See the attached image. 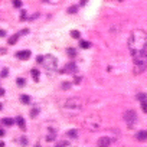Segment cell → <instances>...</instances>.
Listing matches in <instances>:
<instances>
[{"mask_svg":"<svg viewBox=\"0 0 147 147\" xmlns=\"http://www.w3.org/2000/svg\"><path fill=\"white\" fill-rule=\"evenodd\" d=\"M128 49L133 58L134 74L138 75L147 69V33L143 29H134L131 32Z\"/></svg>","mask_w":147,"mask_h":147,"instance_id":"obj_1","label":"cell"},{"mask_svg":"<svg viewBox=\"0 0 147 147\" xmlns=\"http://www.w3.org/2000/svg\"><path fill=\"white\" fill-rule=\"evenodd\" d=\"M82 110V101L78 97H72L63 101L62 104V111L66 114H78Z\"/></svg>","mask_w":147,"mask_h":147,"instance_id":"obj_2","label":"cell"},{"mask_svg":"<svg viewBox=\"0 0 147 147\" xmlns=\"http://www.w3.org/2000/svg\"><path fill=\"white\" fill-rule=\"evenodd\" d=\"M82 125L90 130V131H97L100 127H101V118L95 114H91V115H87L85 120L82 121Z\"/></svg>","mask_w":147,"mask_h":147,"instance_id":"obj_3","label":"cell"},{"mask_svg":"<svg viewBox=\"0 0 147 147\" xmlns=\"http://www.w3.org/2000/svg\"><path fill=\"white\" fill-rule=\"evenodd\" d=\"M42 65L45 66V69L48 71H55L58 68V61L55 56H51V55H46L42 58Z\"/></svg>","mask_w":147,"mask_h":147,"instance_id":"obj_4","label":"cell"},{"mask_svg":"<svg viewBox=\"0 0 147 147\" xmlns=\"http://www.w3.org/2000/svg\"><path fill=\"white\" fill-rule=\"evenodd\" d=\"M123 118H124V121H125L128 125H133V124L136 123V120H137V114H136L134 110H127V111H124Z\"/></svg>","mask_w":147,"mask_h":147,"instance_id":"obj_5","label":"cell"},{"mask_svg":"<svg viewBox=\"0 0 147 147\" xmlns=\"http://www.w3.org/2000/svg\"><path fill=\"white\" fill-rule=\"evenodd\" d=\"M97 146H98V147H110V146H111L110 137H100L98 141H97Z\"/></svg>","mask_w":147,"mask_h":147,"instance_id":"obj_6","label":"cell"},{"mask_svg":"<svg viewBox=\"0 0 147 147\" xmlns=\"http://www.w3.org/2000/svg\"><path fill=\"white\" fill-rule=\"evenodd\" d=\"M19 59H29L30 58V51H20V52H18V55H16Z\"/></svg>","mask_w":147,"mask_h":147,"instance_id":"obj_7","label":"cell"},{"mask_svg":"<svg viewBox=\"0 0 147 147\" xmlns=\"http://www.w3.org/2000/svg\"><path fill=\"white\" fill-rule=\"evenodd\" d=\"M56 147H77L75 146V143H71V141H61V143H58V146Z\"/></svg>","mask_w":147,"mask_h":147,"instance_id":"obj_8","label":"cell"},{"mask_svg":"<svg viewBox=\"0 0 147 147\" xmlns=\"http://www.w3.org/2000/svg\"><path fill=\"white\" fill-rule=\"evenodd\" d=\"M137 140L138 141H144V140H147V131H138L137 133Z\"/></svg>","mask_w":147,"mask_h":147,"instance_id":"obj_9","label":"cell"},{"mask_svg":"<svg viewBox=\"0 0 147 147\" xmlns=\"http://www.w3.org/2000/svg\"><path fill=\"white\" fill-rule=\"evenodd\" d=\"M32 78H33V81H39V72L36 71V69H32Z\"/></svg>","mask_w":147,"mask_h":147,"instance_id":"obj_10","label":"cell"},{"mask_svg":"<svg viewBox=\"0 0 147 147\" xmlns=\"http://www.w3.org/2000/svg\"><path fill=\"white\" fill-rule=\"evenodd\" d=\"M18 39H19V35H13V36L9 39V43H10V45H13V43H16V42H18Z\"/></svg>","mask_w":147,"mask_h":147,"instance_id":"obj_11","label":"cell"},{"mask_svg":"<svg viewBox=\"0 0 147 147\" xmlns=\"http://www.w3.org/2000/svg\"><path fill=\"white\" fill-rule=\"evenodd\" d=\"M68 12H69V13H77V12H78V7H77V6H71V7L68 9Z\"/></svg>","mask_w":147,"mask_h":147,"instance_id":"obj_12","label":"cell"},{"mask_svg":"<svg viewBox=\"0 0 147 147\" xmlns=\"http://www.w3.org/2000/svg\"><path fill=\"white\" fill-rule=\"evenodd\" d=\"M141 107H143L144 113H147V101H146V98H144V100H141Z\"/></svg>","mask_w":147,"mask_h":147,"instance_id":"obj_13","label":"cell"},{"mask_svg":"<svg viewBox=\"0 0 147 147\" xmlns=\"http://www.w3.org/2000/svg\"><path fill=\"white\" fill-rule=\"evenodd\" d=\"M13 6L15 7H20L22 6V0H13Z\"/></svg>","mask_w":147,"mask_h":147,"instance_id":"obj_14","label":"cell"},{"mask_svg":"<svg viewBox=\"0 0 147 147\" xmlns=\"http://www.w3.org/2000/svg\"><path fill=\"white\" fill-rule=\"evenodd\" d=\"M81 46H82V48H90V46H91V43H90V42H87V40H81Z\"/></svg>","mask_w":147,"mask_h":147,"instance_id":"obj_15","label":"cell"},{"mask_svg":"<svg viewBox=\"0 0 147 147\" xmlns=\"http://www.w3.org/2000/svg\"><path fill=\"white\" fill-rule=\"evenodd\" d=\"M71 36H72V38H80V32H78V30H72V32H71Z\"/></svg>","mask_w":147,"mask_h":147,"instance_id":"obj_16","label":"cell"},{"mask_svg":"<svg viewBox=\"0 0 147 147\" xmlns=\"http://www.w3.org/2000/svg\"><path fill=\"white\" fill-rule=\"evenodd\" d=\"M20 101H22V102H25V104H28V102H29V97H28V95H22Z\"/></svg>","mask_w":147,"mask_h":147,"instance_id":"obj_17","label":"cell"},{"mask_svg":"<svg viewBox=\"0 0 147 147\" xmlns=\"http://www.w3.org/2000/svg\"><path fill=\"white\" fill-rule=\"evenodd\" d=\"M3 123H5L6 125H12V124H13V121H12V118H5V120H3Z\"/></svg>","mask_w":147,"mask_h":147,"instance_id":"obj_18","label":"cell"},{"mask_svg":"<svg viewBox=\"0 0 147 147\" xmlns=\"http://www.w3.org/2000/svg\"><path fill=\"white\" fill-rule=\"evenodd\" d=\"M18 123H19V125H20L22 128H25V121H23V118H22V117H19V118H18Z\"/></svg>","mask_w":147,"mask_h":147,"instance_id":"obj_19","label":"cell"},{"mask_svg":"<svg viewBox=\"0 0 147 147\" xmlns=\"http://www.w3.org/2000/svg\"><path fill=\"white\" fill-rule=\"evenodd\" d=\"M68 136H71V137H77V133H75V130H69Z\"/></svg>","mask_w":147,"mask_h":147,"instance_id":"obj_20","label":"cell"},{"mask_svg":"<svg viewBox=\"0 0 147 147\" xmlns=\"http://www.w3.org/2000/svg\"><path fill=\"white\" fill-rule=\"evenodd\" d=\"M68 55L69 56H75V51H74V49H68Z\"/></svg>","mask_w":147,"mask_h":147,"instance_id":"obj_21","label":"cell"},{"mask_svg":"<svg viewBox=\"0 0 147 147\" xmlns=\"http://www.w3.org/2000/svg\"><path fill=\"white\" fill-rule=\"evenodd\" d=\"M46 2H49V3H53V5H58L61 0H46Z\"/></svg>","mask_w":147,"mask_h":147,"instance_id":"obj_22","label":"cell"},{"mask_svg":"<svg viewBox=\"0 0 147 147\" xmlns=\"http://www.w3.org/2000/svg\"><path fill=\"white\" fill-rule=\"evenodd\" d=\"M2 77H7V69H3L2 71Z\"/></svg>","mask_w":147,"mask_h":147,"instance_id":"obj_23","label":"cell"},{"mask_svg":"<svg viewBox=\"0 0 147 147\" xmlns=\"http://www.w3.org/2000/svg\"><path fill=\"white\" fill-rule=\"evenodd\" d=\"M87 3H88V0H81V3H80V5H81V6H85Z\"/></svg>","mask_w":147,"mask_h":147,"instance_id":"obj_24","label":"cell"},{"mask_svg":"<svg viewBox=\"0 0 147 147\" xmlns=\"http://www.w3.org/2000/svg\"><path fill=\"white\" fill-rule=\"evenodd\" d=\"M18 82H19L20 85H23V84H25V80H22V78H19V80H18Z\"/></svg>","mask_w":147,"mask_h":147,"instance_id":"obj_25","label":"cell"},{"mask_svg":"<svg viewBox=\"0 0 147 147\" xmlns=\"http://www.w3.org/2000/svg\"><path fill=\"white\" fill-rule=\"evenodd\" d=\"M2 95H5V90H2V88H0V97H2Z\"/></svg>","mask_w":147,"mask_h":147,"instance_id":"obj_26","label":"cell"},{"mask_svg":"<svg viewBox=\"0 0 147 147\" xmlns=\"http://www.w3.org/2000/svg\"><path fill=\"white\" fill-rule=\"evenodd\" d=\"M5 35H6V32H5V30H0V36H5Z\"/></svg>","mask_w":147,"mask_h":147,"instance_id":"obj_27","label":"cell"},{"mask_svg":"<svg viewBox=\"0 0 147 147\" xmlns=\"http://www.w3.org/2000/svg\"><path fill=\"white\" fill-rule=\"evenodd\" d=\"M3 134H5V131H3L2 128H0V136H3Z\"/></svg>","mask_w":147,"mask_h":147,"instance_id":"obj_28","label":"cell"},{"mask_svg":"<svg viewBox=\"0 0 147 147\" xmlns=\"http://www.w3.org/2000/svg\"><path fill=\"white\" fill-rule=\"evenodd\" d=\"M0 147H5V143L3 141H0Z\"/></svg>","mask_w":147,"mask_h":147,"instance_id":"obj_29","label":"cell"},{"mask_svg":"<svg viewBox=\"0 0 147 147\" xmlns=\"http://www.w3.org/2000/svg\"><path fill=\"white\" fill-rule=\"evenodd\" d=\"M114 2H124V0H114Z\"/></svg>","mask_w":147,"mask_h":147,"instance_id":"obj_30","label":"cell"}]
</instances>
